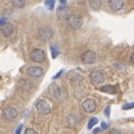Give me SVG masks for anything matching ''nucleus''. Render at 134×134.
Wrapping results in <instances>:
<instances>
[{
  "mask_svg": "<svg viewBox=\"0 0 134 134\" xmlns=\"http://www.w3.org/2000/svg\"><path fill=\"white\" fill-rule=\"evenodd\" d=\"M29 57H30V59L32 62L35 63H43L45 60V52L43 49H39V48H35L32 49L30 52V55H29Z\"/></svg>",
  "mask_w": 134,
  "mask_h": 134,
  "instance_id": "obj_1",
  "label": "nucleus"
},
{
  "mask_svg": "<svg viewBox=\"0 0 134 134\" xmlns=\"http://www.w3.org/2000/svg\"><path fill=\"white\" fill-rule=\"evenodd\" d=\"M69 26L70 28L75 29V30H77V29L82 28L83 26V18L81 15H77V14H73L72 17L69 18Z\"/></svg>",
  "mask_w": 134,
  "mask_h": 134,
  "instance_id": "obj_2",
  "label": "nucleus"
},
{
  "mask_svg": "<svg viewBox=\"0 0 134 134\" xmlns=\"http://www.w3.org/2000/svg\"><path fill=\"white\" fill-rule=\"evenodd\" d=\"M56 14H57L58 19H63V20H69V18L73 15L72 11L69 10V8L66 6H59Z\"/></svg>",
  "mask_w": 134,
  "mask_h": 134,
  "instance_id": "obj_3",
  "label": "nucleus"
},
{
  "mask_svg": "<svg viewBox=\"0 0 134 134\" xmlns=\"http://www.w3.org/2000/svg\"><path fill=\"white\" fill-rule=\"evenodd\" d=\"M36 110L41 115H47V114H49V113H50L52 108H50V105L47 102H46V100L41 99V100H39V102L36 104Z\"/></svg>",
  "mask_w": 134,
  "mask_h": 134,
  "instance_id": "obj_4",
  "label": "nucleus"
},
{
  "mask_svg": "<svg viewBox=\"0 0 134 134\" xmlns=\"http://www.w3.org/2000/svg\"><path fill=\"white\" fill-rule=\"evenodd\" d=\"M82 107H83L84 112H86V113H93V112L96 111V107H97V105H96V102H95L93 98H86L83 102Z\"/></svg>",
  "mask_w": 134,
  "mask_h": 134,
  "instance_id": "obj_5",
  "label": "nucleus"
},
{
  "mask_svg": "<svg viewBox=\"0 0 134 134\" xmlns=\"http://www.w3.org/2000/svg\"><path fill=\"white\" fill-rule=\"evenodd\" d=\"M53 29L50 27H41L38 30V37L41 40H49L53 37Z\"/></svg>",
  "mask_w": 134,
  "mask_h": 134,
  "instance_id": "obj_6",
  "label": "nucleus"
},
{
  "mask_svg": "<svg viewBox=\"0 0 134 134\" xmlns=\"http://www.w3.org/2000/svg\"><path fill=\"white\" fill-rule=\"evenodd\" d=\"M90 78L94 84H102L105 81V75L103 74V72H100V70H93L90 74Z\"/></svg>",
  "mask_w": 134,
  "mask_h": 134,
  "instance_id": "obj_7",
  "label": "nucleus"
},
{
  "mask_svg": "<svg viewBox=\"0 0 134 134\" xmlns=\"http://www.w3.org/2000/svg\"><path fill=\"white\" fill-rule=\"evenodd\" d=\"M81 59L84 64H94L96 62V54L93 50H87L81 56Z\"/></svg>",
  "mask_w": 134,
  "mask_h": 134,
  "instance_id": "obj_8",
  "label": "nucleus"
},
{
  "mask_svg": "<svg viewBox=\"0 0 134 134\" xmlns=\"http://www.w3.org/2000/svg\"><path fill=\"white\" fill-rule=\"evenodd\" d=\"M2 116L5 117L7 121H14L17 116H18V112L14 107H7L2 112Z\"/></svg>",
  "mask_w": 134,
  "mask_h": 134,
  "instance_id": "obj_9",
  "label": "nucleus"
},
{
  "mask_svg": "<svg viewBox=\"0 0 134 134\" xmlns=\"http://www.w3.org/2000/svg\"><path fill=\"white\" fill-rule=\"evenodd\" d=\"M43 74H44V69L38 66H31V67H28L27 69V75L34 78H38L40 76H43Z\"/></svg>",
  "mask_w": 134,
  "mask_h": 134,
  "instance_id": "obj_10",
  "label": "nucleus"
},
{
  "mask_svg": "<svg viewBox=\"0 0 134 134\" xmlns=\"http://www.w3.org/2000/svg\"><path fill=\"white\" fill-rule=\"evenodd\" d=\"M79 121H81V117L77 114H75V113H72V114H69L67 116V124L70 127H76L79 124Z\"/></svg>",
  "mask_w": 134,
  "mask_h": 134,
  "instance_id": "obj_11",
  "label": "nucleus"
},
{
  "mask_svg": "<svg viewBox=\"0 0 134 134\" xmlns=\"http://www.w3.org/2000/svg\"><path fill=\"white\" fill-rule=\"evenodd\" d=\"M124 2L123 0H108V7L114 11H119L123 8Z\"/></svg>",
  "mask_w": 134,
  "mask_h": 134,
  "instance_id": "obj_12",
  "label": "nucleus"
},
{
  "mask_svg": "<svg viewBox=\"0 0 134 134\" xmlns=\"http://www.w3.org/2000/svg\"><path fill=\"white\" fill-rule=\"evenodd\" d=\"M15 30V26L11 23H7L5 26L1 27V34L5 37H10L12 35V32Z\"/></svg>",
  "mask_w": 134,
  "mask_h": 134,
  "instance_id": "obj_13",
  "label": "nucleus"
},
{
  "mask_svg": "<svg viewBox=\"0 0 134 134\" xmlns=\"http://www.w3.org/2000/svg\"><path fill=\"white\" fill-rule=\"evenodd\" d=\"M99 90L104 92V93H110V94H115L116 93V90L114 86L112 85H104L102 87H99Z\"/></svg>",
  "mask_w": 134,
  "mask_h": 134,
  "instance_id": "obj_14",
  "label": "nucleus"
},
{
  "mask_svg": "<svg viewBox=\"0 0 134 134\" xmlns=\"http://www.w3.org/2000/svg\"><path fill=\"white\" fill-rule=\"evenodd\" d=\"M53 87H54L53 88V96L56 99L60 100V98H62V88L60 87H58V86H56V85H54Z\"/></svg>",
  "mask_w": 134,
  "mask_h": 134,
  "instance_id": "obj_15",
  "label": "nucleus"
},
{
  "mask_svg": "<svg viewBox=\"0 0 134 134\" xmlns=\"http://www.w3.org/2000/svg\"><path fill=\"white\" fill-rule=\"evenodd\" d=\"M90 6L93 10H98L102 6V0H90Z\"/></svg>",
  "mask_w": 134,
  "mask_h": 134,
  "instance_id": "obj_16",
  "label": "nucleus"
},
{
  "mask_svg": "<svg viewBox=\"0 0 134 134\" xmlns=\"http://www.w3.org/2000/svg\"><path fill=\"white\" fill-rule=\"evenodd\" d=\"M11 3L16 8H24L25 3H26V0H11Z\"/></svg>",
  "mask_w": 134,
  "mask_h": 134,
  "instance_id": "obj_17",
  "label": "nucleus"
},
{
  "mask_svg": "<svg viewBox=\"0 0 134 134\" xmlns=\"http://www.w3.org/2000/svg\"><path fill=\"white\" fill-rule=\"evenodd\" d=\"M69 78H70V81L74 82V83H76V82H81L82 79H83V77H82L79 74H77V73H72V74L69 75Z\"/></svg>",
  "mask_w": 134,
  "mask_h": 134,
  "instance_id": "obj_18",
  "label": "nucleus"
},
{
  "mask_svg": "<svg viewBox=\"0 0 134 134\" xmlns=\"http://www.w3.org/2000/svg\"><path fill=\"white\" fill-rule=\"evenodd\" d=\"M50 52H52V57L56 58L58 56V54H59V49H58L56 45H52L50 46Z\"/></svg>",
  "mask_w": 134,
  "mask_h": 134,
  "instance_id": "obj_19",
  "label": "nucleus"
},
{
  "mask_svg": "<svg viewBox=\"0 0 134 134\" xmlns=\"http://www.w3.org/2000/svg\"><path fill=\"white\" fill-rule=\"evenodd\" d=\"M98 123V119L97 117H92V119L88 121V124H87V129L91 130V129H93V126H95L96 124Z\"/></svg>",
  "mask_w": 134,
  "mask_h": 134,
  "instance_id": "obj_20",
  "label": "nucleus"
},
{
  "mask_svg": "<svg viewBox=\"0 0 134 134\" xmlns=\"http://www.w3.org/2000/svg\"><path fill=\"white\" fill-rule=\"evenodd\" d=\"M55 2H56V0H46L45 6H46V8H47L48 10H53L54 7H55Z\"/></svg>",
  "mask_w": 134,
  "mask_h": 134,
  "instance_id": "obj_21",
  "label": "nucleus"
},
{
  "mask_svg": "<svg viewBox=\"0 0 134 134\" xmlns=\"http://www.w3.org/2000/svg\"><path fill=\"white\" fill-rule=\"evenodd\" d=\"M123 110L124 111H126V110H131V108H134V102L133 103H127V104H125V105H123Z\"/></svg>",
  "mask_w": 134,
  "mask_h": 134,
  "instance_id": "obj_22",
  "label": "nucleus"
},
{
  "mask_svg": "<svg viewBox=\"0 0 134 134\" xmlns=\"http://www.w3.org/2000/svg\"><path fill=\"white\" fill-rule=\"evenodd\" d=\"M25 134H38L34 129H26L25 130Z\"/></svg>",
  "mask_w": 134,
  "mask_h": 134,
  "instance_id": "obj_23",
  "label": "nucleus"
},
{
  "mask_svg": "<svg viewBox=\"0 0 134 134\" xmlns=\"http://www.w3.org/2000/svg\"><path fill=\"white\" fill-rule=\"evenodd\" d=\"M110 112H111V107H110V106H106V108L104 110V114H105L106 117L110 116Z\"/></svg>",
  "mask_w": 134,
  "mask_h": 134,
  "instance_id": "obj_24",
  "label": "nucleus"
},
{
  "mask_svg": "<svg viewBox=\"0 0 134 134\" xmlns=\"http://www.w3.org/2000/svg\"><path fill=\"white\" fill-rule=\"evenodd\" d=\"M8 21H7V19H5V18H1L0 19V27H3L5 25L7 24Z\"/></svg>",
  "mask_w": 134,
  "mask_h": 134,
  "instance_id": "obj_25",
  "label": "nucleus"
},
{
  "mask_svg": "<svg viewBox=\"0 0 134 134\" xmlns=\"http://www.w3.org/2000/svg\"><path fill=\"white\" fill-rule=\"evenodd\" d=\"M21 129H23V124H19L15 133H16V134H20V132H21Z\"/></svg>",
  "mask_w": 134,
  "mask_h": 134,
  "instance_id": "obj_26",
  "label": "nucleus"
},
{
  "mask_svg": "<svg viewBox=\"0 0 134 134\" xmlns=\"http://www.w3.org/2000/svg\"><path fill=\"white\" fill-rule=\"evenodd\" d=\"M108 134H122V133H121L119 130H112V131L108 133Z\"/></svg>",
  "mask_w": 134,
  "mask_h": 134,
  "instance_id": "obj_27",
  "label": "nucleus"
},
{
  "mask_svg": "<svg viewBox=\"0 0 134 134\" xmlns=\"http://www.w3.org/2000/svg\"><path fill=\"white\" fill-rule=\"evenodd\" d=\"M63 73H64V70H63V69H62V70H60V72H58V73H57V74L55 75V76H54V78H55V79H56V78H58V77H59V76H60V75H62Z\"/></svg>",
  "mask_w": 134,
  "mask_h": 134,
  "instance_id": "obj_28",
  "label": "nucleus"
},
{
  "mask_svg": "<svg viewBox=\"0 0 134 134\" xmlns=\"http://www.w3.org/2000/svg\"><path fill=\"white\" fill-rule=\"evenodd\" d=\"M108 127V124L106 122H103L102 123V129H107Z\"/></svg>",
  "mask_w": 134,
  "mask_h": 134,
  "instance_id": "obj_29",
  "label": "nucleus"
},
{
  "mask_svg": "<svg viewBox=\"0 0 134 134\" xmlns=\"http://www.w3.org/2000/svg\"><path fill=\"white\" fill-rule=\"evenodd\" d=\"M131 62H132V64H134V53L131 55Z\"/></svg>",
  "mask_w": 134,
  "mask_h": 134,
  "instance_id": "obj_30",
  "label": "nucleus"
},
{
  "mask_svg": "<svg viewBox=\"0 0 134 134\" xmlns=\"http://www.w3.org/2000/svg\"><path fill=\"white\" fill-rule=\"evenodd\" d=\"M60 3L62 6H66V0H60Z\"/></svg>",
  "mask_w": 134,
  "mask_h": 134,
  "instance_id": "obj_31",
  "label": "nucleus"
},
{
  "mask_svg": "<svg viewBox=\"0 0 134 134\" xmlns=\"http://www.w3.org/2000/svg\"><path fill=\"white\" fill-rule=\"evenodd\" d=\"M99 131H100V129H95V130H94V131H93V132H94V133H98Z\"/></svg>",
  "mask_w": 134,
  "mask_h": 134,
  "instance_id": "obj_32",
  "label": "nucleus"
}]
</instances>
